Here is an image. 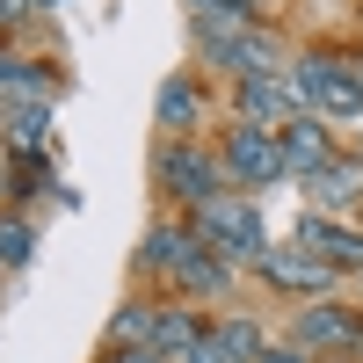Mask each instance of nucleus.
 <instances>
[{"label": "nucleus", "mask_w": 363, "mask_h": 363, "mask_svg": "<svg viewBox=\"0 0 363 363\" xmlns=\"http://www.w3.org/2000/svg\"><path fill=\"white\" fill-rule=\"evenodd\" d=\"M291 80V95L306 116H320V124H342V116H363V80L349 58H327V51H306L298 66L284 73Z\"/></svg>", "instance_id": "1"}, {"label": "nucleus", "mask_w": 363, "mask_h": 363, "mask_svg": "<svg viewBox=\"0 0 363 363\" xmlns=\"http://www.w3.org/2000/svg\"><path fill=\"white\" fill-rule=\"evenodd\" d=\"M153 182H160V196H174L196 218L211 196H225V160L203 153V145H189V138H160L153 145Z\"/></svg>", "instance_id": "2"}, {"label": "nucleus", "mask_w": 363, "mask_h": 363, "mask_svg": "<svg viewBox=\"0 0 363 363\" xmlns=\"http://www.w3.org/2000/svg\"><path fill=\"white\" fill-rule=\"evenodd\" d=\"M189 225H196V240H203V247H211V255H225V262H247V269H255V262L269 255L262 211H255L247 196H211Z\"/></svg>", "instance_id": "3"}, {"label": "nucleus", "mask_w": 363, "mask_h": 363, "mask_svg": "<svg viewBox=\"0 0 363 363\" xmlns=\"http://www.w3.org/2000/svg\"><path fill=\"white\" fill-rule=\"evenodd\" d=\"M218 160H225V182H247V189H269L277 174H291L284 167V138L262 131V124H225Z\"/></svg>", "instance_id": "4"}, {"label": "nucleus", "mask_w": 363, "mask_h": 363, "mask_svg": "<svg viewBox=\"0 0 363 363\" xmlns=\"http://www.w3.org/2000/svg\"><path fill=\"white\" fill-rule=\"evenodd\" d=\"M196 51L211 58L218 73L233 80H255V73H277V37H262V29H218V22H196Z\"/></svg>", "instance_id": "5"}, {"label": "nucleus", "mask_w": 363, "mask_h": 363, "mask_svg": "<svg viewBox=\"0 0 363 363\" xmlns=\"http://www.w3.org/2000/svg\"><path fill=\"white\" fill-rule=\"evenodd\" d=\"M291 349H306L320 363H327V349H363V320L349 306H335V298H313L298 313V327H291Z\"/></svg>", "instance_id": "6"}, {"label": "nucleus", "mask_w": 363, "mask_h": 363, "mask_svg": "<svg viewBox=\"0 0 363 363\" xmlns=\"http://www.w3.org/2000/svg\"><path fill=\"white\" fill-rule=\"evenodd\" d=\"M255 277L269 284V291H291V298H327V284H335V269H327L320 255H306L291 240V247H269L262 262H255Z\"/></svg>", "instance_id": "7"}, {"label": "nucleus", "mask_w": 363, "mask_h": 363, "mask_svg": "<svg viewBox=\"0 0 363 363\" xmlns=\"http://www.w3.org/2000/svg\"><path fill=\"white\" fill-rule=\"evenodd\" d=\"M233 109H240V124H262V131H284L291 116H306L284 73H255V80H233Z\"/></svg>", "instance_id": "8"}, {"label": "nucleus", "mask_w": 363, "mask_h": 363, "mask_svg": "<svg viewBox=\"0 0 363 363\" xmlns=\"http://www.w3.org/2000/svg\"><path fill=\"white\" fill-rule=\"evenodd\" d=\"M298 247L320 255L335 277H342V269H356V277H363V233H349V225H335V218H320V211L298 225Z\"/></svg>", "instance_id": "9"}, {"label": "nucleus", "mask_w": 363, "mask_h": 363, "mask_svg": "<svg viewBox=\"0 0 363 363\" xmlns=\"http://www.w3.org/2000/svg\"><path fill=\"white\" fill-rule=\"evenodd\" d=\"M277 138H284V167H291V174H320L327 160H335V138H327L320 116H291Z\"/></svg>", "instance_id": "10"}, {"label": "nucleus", "mask_w": 363, "mask_h": 363, "mask_svg": "<svg viewBox=\"0 0 363 363\" xmlns=\"http://www.w3.org/2000/svg\"><path fill=\"white\" fill-rule=\"evenodd\" d=\"M196 247H203L196 225H153V233L138 240V269H160V277H174V269L189 262Z\"/></svg>", "instance_id": "11"}, {"label": "nucleus", "mask_w": 363, "mask_h": 363, "mask_svg": "<svg viewBox=\"0 0 363 363\" xmlns=\"http://www.w3.org/2000/svg\"><path fill=\"white\" fill-rule=\"evenodd\" d=\"M306 196H313V211L356 203V196H363V160H327L320 174H306Z\"/></svg>", "instance_id": "12"}, {"label": "nucleus", "mask_w": 363, "mask_h": 363, "mask_svg": "<svg viewBox=\"0 0 363 363\" xmlns=\"http://www.w3.org/2000/svg\"><path fill=\"white\" fill-rule=\"evenodd\" d=\"M174 284L189 291V298H225V291H233V262H225V255H211V247H196L189 262L174 269Z\"/></svg>", "instance_id": "13"}, {"label": "nucleus", "mask_w": 363, "mask_h": 363, "mask_svg": "<svg viewBox=\"0 0 363 363\" xmlns=\"http://www.w3.org/2000/svg\"><path fill=\"white\" fill-rule=\"evenodd\" d=\"M203 335H211V327L196 320V306H160V335H153V349L174 363V356H189Z\"/></svg>", "instance_id": "14"}, {"label": "nucleus", "mask_w": 363, "mask_h": 363, "mask_svg": "<svg viewBox=\"0 0 363 363\" xmlns=\"http://www.w3.org/2000/svg\"><path fill=\"white\" fill-rule=\"evenodd\" d=\"M153 335H160V306H116V320H109V349H153Z\"/></svg>", "instance_id": "15"}, {"label": "nucleus", "mask_w": 363, "mask_h": 363, "mask_svg": "<svg viewBox=\"0 0 363 363\" xmlns=\"http://www.w3.org/2000/svg\"><path fill=\"white\" fill-rule=\"evenodd\" d=\"M153 116H160V131H189L196 116H203V102H196V80H189V73H174V80L160 87V102H153Z\"/></svg>", "instance_id": "16"}, {"label": "nucleus", "mask_w": 363, "mask_h": 363, "mask_svg": "<svg viewBox=\"0 0 363 363\" xmlns=\"http://www.w3.org/2000/svg\"><path fill=\"white\" fill-rule=\"evenodd\" d=\"M218 342H225V356H233V363H262V356H269L262 327H255L247 313H225V320H218Z\"/></svg>", "instance_id": "17"}, {"label": "nucleus", "mask_w": 363, "mask_h": 363, "mask_svg": "<svg viewBox=\"0 0 363 363\" xmlns=\"http://www.w3.org/2000/svg\"><path fill=\"white\" fill-rule=\"evenodd\" d=\"M196 22H218V29H247L255 22V0H189Z\"/></svg>", "instance_id": "18"}, {"label": "nucleus", "mask_w": 363, "mask_h": 363, "mask_svg": "<svg viewBox=\"0 0 363 363\" xmlns=\"http://www.w3.org/2000/svg\"><path fill=\"white\" fill-rule=\"evenodd\" d=\"M29 255H37V233H29L22 218H0V269H22Z\"/></svg>", "instance_id": "19"}, {"label": "nucleus", "mask_w": 363, "mask_h": 363, "mask_svg": "<svg viewBox=\"0 0 363 363\" xmlns=\"http://www.w3.org/2000/svg\"><path fill=\"white\" fill-rule=\"evenodd\" d=\"M174 363H233V356H225V342H218V327H211V335H203L189 356H174Z\"/></svg>", "instance_id": "20"}, {"label": "nucleus", "mask_w": 363, "mask_h": 363, "mask_svg": "<svg viewBox=\"0 0 363 363\" xmlns=\"http://www.w3.org/2000/svg\"><path fill=\"white\" fill-rule=\"evenodd\" d=\"M109 363H167L160 349H109Z\"/></svg>", "instance_id": "21"}, {"label": "nucleus", "mask_w": 363, "mask_h": 363, "mask_svg": "<svg viewBox=\"0 0 363 363\" xmlns=\"http://www.w3.org/2000/svg\"><path fill=\"white\" fill-rule=\"evenodd\" d=\"M22 15H29V0H0V29H15Z\"/></svg>", "instance_id": "22"}, {"label": "nucleus", "mask_w": 363, "mask_h": 363, "mask_svg": "<svg viewBox=\"0 0 363 363\" xmlns=\"http://www.w3.org/2000/svg\"><path fill=\"white\" fill-rule=\"evenodd\" d=\"M262 363H320V356H306V349H269Z\"/></svg>", "instance_id": "23"}, {"label": "nucleus", "mask_w": 363, "mask_h": 363, "mask_svg": "<svg viewBox=\"0 0 363 363\" xmlns=\"http://www.w3.org/2000/svg\"><path fill=\"white\" fill-rule=\"evenodd\" d=\"M44 8H58V0H44Z\"/></svg>", "instance_id": "24"}, {"label": "nucleus", "mask_w": 363, "mask_h": 363, "mask_svg": "<svg viewBox=\"0 0 363 363\" xmlns=\"http://www.w3.org/2000/svg\"><path fill=\"white\" fill-rule=\"evenodd\" d=\"M356 80H363V66H356Z\"/></svg>", "instance_id": "25"}]
</instances>
